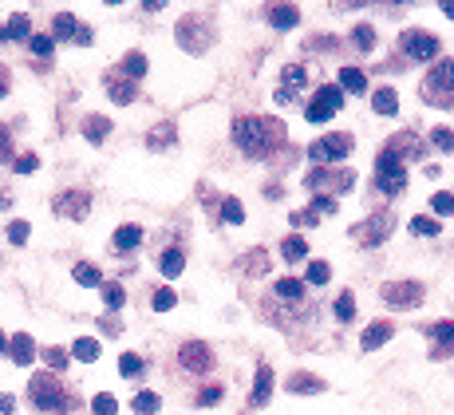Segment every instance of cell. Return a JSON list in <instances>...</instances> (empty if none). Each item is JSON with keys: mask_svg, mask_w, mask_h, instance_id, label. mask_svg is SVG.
<instances>
[{"mask_svg": "<svg viewBox=\"0 0 454 415\" xmlns=\"http://www.w3.org/2000/svg\"><path fill=\"white\" fill-rule=\"evenodd\" d=\"M0 352H8V340H4V333H0Z\"/></svg>", "mask_w": 454, "mask_h": 415, "instance_id": "55", "label": "cell"}, {"mask_svg": "<svg viewBox=\"0 0 454 415\" xmlns=\"http://www.w3.org/2000/svg\"><path fill=\"white\" fill-rule=\"evenodd\" d=\"M340 107H344V91L340 87H320L316 99L308 103V123H328Z\"/></svg>", "mask_w": 454, "mask_h": 415, "instance_id": "4", "label": "cell"}, {"mask_svg": "<svg viewBox=\"0 0 454 415\" xmlns=\"http://www.w3.org/2000/svg\"><path fill=\"white\" fill-rule=\"evenodd\" d=\"M8 348H12V360H16L20 368H28L32 360H36V344H32L28 333H16L12 340H8Z\"/></svg>", "mask_w": 454, "mask_h": 415, "instance_id": "12", "label": "cell"}, {"mask_svg": "<svg viewBox=\"0 0 454 415\" xmlns=\"http://www.w3.org/2000/svg\"><path fill=\"white\" fill-rule=\"evenodd\" d=\"M158 269L166 273V277H178V273L186 269V257H182V249H166V254L158 257Z\"/></svg>", "mask_w": 454, "mask_h": 415, "instance_id": "23", "label": "cell"}, {"mask_svg": "<svg viewBox=\"0 0 454 415\" xmlns=\"http://www.w3.org/2000/svg\"><path fill=\"white\" fill-rule=\"evenodd\" d=\"M328 277H332V269L324 261H313V265H308V281H313V285H324Z\"/></svg>", "mask_w": 454, "mask_h": 415, "instance_id": "41", "label": "cell"}, {"mask_svg": "<svg viewBox=\"0 0 454 415\" xmlns=\"http://www.w3.org/2000/svg\"><path fill=\"white\" fill-rule=\"evenodd\" d=\"M4 91H8V80H4V71H0V96H4Z\"/></svg>", "mask_w": 454, "mask_h": 415, "instance_id": "53", "label": "cell"}, {"mask_svg": "<svg viewBox=\"0 0 454 415\" xmlns=\"http://www.w3.org/2000/svg\"><path fill=\"white\" fill-rule=\"evenodd\" d=\"M431 143L439 146V150H446V155H451V150H454V131L439 127V131H435V135H431Z\"/></svg>", "mask_w": 454, "mask_h": 415, "instance_id": "40", "label": "cell"}, {"mask_svg": "<svg viewBox=\"0 0 454 415\" xmlns=\"http://www.w3.org/2000/svg\"><path fill=\"white\" fill-rule=\"evenodd\" d=\"M293 222H297V225H313L316 214H313V210H300V214H293Z\"/></svg>", "mask_w": 454, "mask_h": 415, "instance_id": "51", "label": "cell"}, {"mask_svg": "<svg viewBox=\"0 0 454 415\" xmlns=\"http://www.w3.org/2000/svg\"><path fill=\"white\" fill-rule=\"evenodd\" d=\"M32 399H36L40 412H52V415L67 412V396H63L60 388H56V380H47V376H36V380H32Z\"/></svg>", "mask_w": 454, "mask_h": 415, "instance_id": "3", "label": "cell"}, {"mask_svg": "<svg viewBox=\"0 0 454 415\" xmlns=\"http://www.w3.org/2000/svg\"><path fill=\"white\" fill-rule=\"evenodd\" d=\"M28 44H32L36 56H52V48H56V40H52V36H32Z\"/></svg>", "mask_w": 454, "mask_h": 415, "instance_id": "44", "label": "cell"}, {"mask_svg": "<svg viewBox=\"0 0 454 415\" xmlns=\"http://www.w3.org/2000/svg\"><path fill=\"white\" fill-rule=\"evenodd\" d=\"M372 107H376L379 115H395L399 111V96H395V87H387V83L376 87V91H372Z\"/></svg>", "mask_w": 454, "mask_h": 415, "instance_id": "14", "label": "cell"}, {"mask_svg": "<svg viewBox=\"0 0 454 415\" xmlns=\"http://www.w3.org/2000/svg\"><path fill=\"white\" fill-rule=\"evenodd\" d=\"M139 241H142V229H139V225H119V229H115V249H119V254L139 249Z\"/></svg>", "mask_w": 454, "mask_h": 415, "instance_id": "17", "label": "cell"}, {"mask_svg": "<svg viewBox=\"0 0 454 415\" xmlns=\"http://www.w3.org/2000/svg\"><path fill=\"white\" fill-rule=\"evenodd\" d=\"M103 301H107L111 309H123V304H126V293H123V285H103Z\"/></svg>", "mask_w": 454, "mask_h": 415, "instance_id": "36", "label": "cell"}, {"mask_svg": "<svg viewBox=\"0 0 454 415\" xmlns=\"http://www.w3.org/2000/svg\"><path fill=\"white\" fill-rule=\"evenodd\" d=\"M288 392H297V396H316V392H324V380H316L308 372H297V376H288Z\"/></svg>", "mask_w": 454, "mask_h": 415, "instance_id": "16", "label": "cell"}, {"mask_svg": "<svg viewBox=\"0 0 454 415\" xmlns=\"http://www.w3.org/2000/svg\"><path fill=\"white\" fill-rule=\"evenodd\" d=\"M119 372H123L126 380H135V376L142 372V360L135 356V352H123V356H119Z\"/></svg>", "mask_w": 454, "mask_h": 415, "instance_id": "30", "label": "cell"}, {"mask_svg": "<svg viewBox=\"0 0 454 415\" xmlns=\"http://www.w3.org/2000/svg\"><path fill=\"white\" fill-rule=\"evenodd\" d=\"M431 210H435V214H451V210H454V198L446 190H439L435 198H431Z\"/></svg>", "mask_w": 454, "mask_h": 415, "instance_id": "43", "label": "cell"}, {"mask_svg": "<svg viewBox=\"0 0 454 415\" xmlns=\"http://www.w3.org/2000/svg\"><path fill=\"white\" fill-rule=\"evenodd\" d=\"M174 304H178L174 289H158V293H155V309H158V313H166V309H174Z\"/></svg>", "mask_w": 454, "mask_h": 415, "instance_id": "42", "label": "cell"}, {"mask_svg": "<svg viewBox=\"0 0 454 415\" xmlns=\"http://www.w3.org/2000/svg\"><path fill=\"white\" fill-rule=\"evenodd\" d=\"M111 99H115V103H130V99H135V87L123 83V80H115L111 83Z\"/></svg>", "mask_w": 454, "mask_h": 415, "instance_id": "37", "label": "cell"}, {"mask_svg": "<svg viewBox=\"0 0 454 415\" xmlns=\"http://www.w3.org/2000/svg\"><path fill=\"white\" fill-rule=\"evenodd\" d=\"M28 16H12L8 24H0V40H32L28 36Z\"/></svg>", "mask_w": 454, "mask_h": 415, "instance_id": "21", "label": "cell"}, {"mask_svg": "<svg viewBox=\"0 0 454 415\" xmlns=\"http://www.w3.org/2000/svg\"><path fill=\"white\" fill-rule=\"evenodd\" d=\"M427 91H454V60H439L431 80H427Z\"/></svg>", "mask_w": 454, "mask_h": 415, "instance_id": "11", "label": "cell"}, {"mask_svg": "<svg viewBox=\"0 0 454 415\" xmlns=\"http://www.w3.org/2000/svg\"><path fill=\"white\" fill-rule=\"evenodd\" d=\"M12 166H16V175H32V170L40 166V159H36V155H20V159H16Z\"/></svg>", "mask_w": 454, "mask_h": 415, "instance_id": "45", "label": "cell"}, {"mask_svg": "<svg viewBox=\"0 0 454 415\" xmlns=\"http://www.w3.org/2000/svg\"><path fill=\"white\" fill-rule=\"evenodd\" d=\"M79 28H83V24H76L71 16H56V36H60V40H71V36H79Z\"/></svg>", "mask_w": 454, "mask_h": 415, "instance_id": "34", "label": "cell"}, {"mask_svg": "<svg viewBox=\"0 0 454 415\" xmlns=\"http://www.w3.org/2000/svg\"><path fill=\"white\" fill-rule=\"evenodd\" d=\"M8 155H12V143H8V131L0 127V162L8 159Z\"/></svg>", "mask_w": 454, "mask_h": 415, "instance_id": "49", "label": "cell"}, {"mask_svg": "<svg viewBox=\"0 0 454 415\" xmlns=\"http://www.w3.org/2000/svg\"><path fill=\"white\" fill-rule=\"evenodd\" d=\"M8 238H12V245H24L28 241V222H12L8 225Z\"/></svg>", "mask_w": 454, "mask_h": 415, "instance_id": "46", "label": "cell"}, {"mask_svg": "<svg viewBox=\"0 0 454 415\" xmlns=\"http://www.w3.org/2000/svg\"><path fill=\"white\" fill-rule=\"evenodd\" d=\"M442 12H446V16L454 20V4H442Z\"/></svg>", "mask_w": 454, "mask_h": 415, "instance_id": "54", "label": "cell"}, {"mask_svg": "<svg viewBox=\"0 0 454 415\" xmlns=\"http://www.w3.org/2000/svg\"><path fill=\"white\" fill-rule=\"evenodd\" d=\"M387 340H391V324H387V320H376V324H367V328H363V336H360L363 352H376V348H383Z\"/></svg>", "mask_w": 454, "mask_h": 415, "instance_id": "10", "label": "cell"}, {"mask_svg": "<svg viewBox=\"0 0 454 415\" xmlns=\"http://www.w3.org/2000/svg\"><path fill=\"white\" fill-rule=\"evenodd\" d=\"M336 317H340V320L356 317V301H352V293H340V297H336Z\"/></svg>", "mask_w": 454, "mask_h": 415, "instance_id": "35", "label": "cell"}, {"mask_svg": "<svg viewBox=\"0 0 454 415\" xmlns=\"http://www.w3.org/2000/svg\"><path fill=\"white\" fill-rule=\"evenodd\" d=\"M47 364L63 368V364H67V352H63V348H47Z\"/></svg>", "mask_w": 454, "mask_h": 415, "instance_id": "47", "label": "cell"}, {"mask_svg": "<svg viewBox=\"0 0 454 415\" xmlns=\"http://www.w3.org/2000/svg\"><path fill=\"white\" fill-rule=\"evenodd\" d=\"M403 52H407L411 60H435L439 56V40L423 36V32H407L403 36Z\"/></svg>", "mask_w": 454, "mask_h": 415, "instance_id": "7", "label": "cell"}, {"mask_svg": "<svg viewBox=\"0 0 454 415\" xmlns=\"http://www.w3.org/2000/svg\"><path fill=\"white\" fill-rule=\"evenodd\" d=\"M71 277H76V281H79V285H83V289H95V285H103V273L95 269L91 261H79L76 269H71Z\"/></svg>", "mask_w": 454, "mask_h": 415, "instance_id": "22", "label": "cell"}, {"mask_svg": "<svg viewBox=\"0 0 454 415\" xmlns=\"http://www.w3.org/2000/svg\"><path fill=\"white\" fill-rule=\"evenodd\" d=\"M218 399H221V388H205L198 403H202V407H209V403H218Z\"/></svg>", "mask_w": 454, "mask_h": 415, "instance_id": "48", "label": "cell"}, {"mask_svg": "<svg viewBox=\"0 0 454 415\" xmlns=\"http://www.w3.org/2000/svg\"><path fill=\"white\" fill-rule=\"evenodd\" d=\"M411 234H423V238H439V222H435V218H411Z\"/></svg>", "mask_w": 454, "mask_h": 415, "instance_id": "33", "label": "cell"}, {"mask_svg": "<svg viewBox=\"0 0 454 415\" xmlns=\"http://www.w3.org/2000/svg\"><path fill=\"white\" fill-rule=\"evenodd\" d=\"M123 71L126 76H142V71H146V56H142V52H130L126 64H123Z\"/></svg>", "mask_w": 454, "mask_h": 415, "instance_id": "38", "label": "cell"}, {"mask_svg": "<svg viewBox=\"0 0 454 415\" xmlns=\"http://www.w3.org/2000/svg\"><path fill=\"white\" fill-rule=\"evenodd\" d=\"M332 210H336V202H332V198H316L313 214H332Z\"/></svg>", "mask_w": 454, "mask_h": 415, "instance_id": "50", "label": "cell"}, {"mask_svg": "<svg viewBox=\"0 0 454 415\" xmlns=\"http://www.w3.org/2000/svg\"><path fill=\"white\" fill-rule=\"evenodd\" d=\"M221 218H225L229 225H241V222H245V210H241V202H237V198H225V202H221Z\"/></svg>", "mask_w": 454, "mask_h": 415, "instance_id": "27", "label": "cell"}, {"mask_svg": "<svg viewBox=\"0 0 454 415\" xmlns=\"http://www.w3.org/2000/svg\"><path fill=\"white\" fill-rule=\"evenodd\" d=\"M281 257H284V261H304V257H308L304 238H297V234H293V238H284L281 241Z\"/></svg>", "mask_w": 454, "mask_h": 415, "instance_id": "25", "label": "cell"}, {"mask_svg": "<svg viewBox=\"0 0 454 415\" xmlns=\"http://www.w3.org/2000/svg\"><path fill=\"white\" fill-rule=\"evenodd\" d=\"M281 80H284V91H288V87H304V80H308V76H304V67H300V64H288L281 71Z\"/></svg>", "mask_w": 454, "mask_h": 415, "instance_id": "32", "label": "cell"}, {"mask_svg": "<svg viewBox=\"0 0 454 415\" xmlns=\"http://www.w3.org/2000/svg\"><path fill=\"white\" fill-rule=\"evenodd\" d=\"M269 396H273V372H269V368L261 364V368H257V380H253V403L261 407V403H265Z\"/></svg>", "mask_w": 454, "mask_h": 415, "instance_id": "19", "label": "cell"}, {"mask_svg": "<svg viewBox=\"0 0 454 415\" xmlns=\"http://www.w3.org/2000/svg\"><path fill=\"white\" fill-rule=\"evenodd\" d=\"M431 336H435L439 344H446V348H454V324H446V320H442V324H435V328H431Z\"/></svg>", "mask_w": 454, "mask_h": 415, "instance_id": "39", "label": "cell"}, {"mask_svg": "<svg viewBox=\"0 0 454 415\" xmlns=\"http://www.w3.org/2000/svg\"><path fill=\"white\" fill-rule=\"evenodd\" d=\"M379 297L387 304H419L423 301V285L419 281H387L379 289Z\"/></svg>", "mask_w": 454, "mask_h": 415, "instance_id": "6", "label": "cell"}, {"mask_svg": "<svg viewBox=\"0 0 454 415\" xmlns=\"http://www.w3.org/2000/svg\"><path fill=\"white\" fill-rule=\"evenodd\" d=\"M277 293H281L284 301H300V293H304V281H297V277H284V281H277Z\"/></svg>", "mask_w": 454, "mask_h": 415, "instance_id": "28", "label": "cell"}, {"mask_svg": "<svg viewBox=\"0 0 454 415\" xmlns=\"http://www.w3.org/2000/svg\"><path fill=\"white\" fill-rule=\"evenodd\" d=\"M182 364L194 368V372H205V368L214 364V356H209V348H202V344H186V348H182Z\"/></svg>", "mask_w": 454, "mask_h": 415, "instance_id": "15", "label": "cell"}, {"mask_svg": "<svg viewBox=\"0 0 454 415\" xmlns=\"http://www.w3.org/2000/svg\"><path fill=\"white\" fill-rule=\"evenodd\" d=\"M158 407H162V399H158L155 392H139V396H135V415H155Z\"/></svg>", "mask_w": 454, "mask_h": 415, "instance_id": "26", "label": "cell"}, {"mask_svg": "<svg viewBox=\"0 0 454 415\" xmlns=\"http://www.w3.org/2000/svg\"><path fill=\"white\" fill-rule=\"evenodd\" d=\"M71 352H76V360H83V364H95V360H99V340L79 336L76 344H71Z\"/></svg>", "mask_w": 454, "mask_h": 415, "instance_id": "24", "label": "cell"}, {"mask_svg": "<svg viewBox=\"0 0 454 415\" xmlns=\"http://www.w3.org/2000/svg\"><path fill=\"white\" fill-rule=\"evenodd\" d=\"M297 20H300V12L293 8V4H273V8H269V24H273V28H281V32H288Z\"/></svg>", "mask_w": 454, "mask_h": 415, "instance_id": "13", "label": "cell"}, {"mask_svg": "<svg viewBox=\"0 0 454 415\" xmlns=\"http://www.w3.org/2000/svg\"><path fill=\"white\" fill-rule=\"evenodd\" d=\"M376 182H379V190L383 194H399L403 186H407V170H403V159L395 155L391 146L379 155L376 162Z\"/></svg>", "mask_w": 454, "mask_h": 415, "instance_id": "2", "label": "cell"}, {"mask_svg": "<svg viewBox=\"0 0 454 415\" xmlns=\"http://www.w3.org/2000/svg\"><path fill=\"white\" fill-rule=\"evenodd\" d=\"M277 119H253V115H245V119H237L234 123V143L241 146V150H249L253 159H261V155H269V146L277 143Z\"/></svg>", "mask_w": 454, "mask_h": 415, "instance_id": "1", "label": "cell"}, {"mask_svg": "<svg viewBox=\"0 0 454 415\" xmlns=\"http://www.w3.org/2000/svg\"><path fill=\"white\" fill-rule=\"evenodd\" d=\"M91 412L95 415H115V412H119V403H115V396H111V392H99V396L91 399Z\"/></svg>", "mask_w": 454, "mask_h": 415, "instance_id": "29", "label": "cell"}, {"mask_svg": "<svg viewBox=\"0 0 454 415\" xmlns=\"http://www.w3.org/2000/svg\"><path fill=\"white\" fill-rule=\"evenodd\" d=\"M0 415H16V399L12 396H0Z\"/></svg>", "mask_w": 454, "mask_h": 415, "instance_id": "52", "label": "cell"}, {"mask_svg": "<svg viewBox=\"0 0 454 415\" xmlns=\"http://www.w3.org/2000/svg\"><path fill=\"white\" fill-rule=\"evenodd\" d=\"M83 135L91 139V143H103L111 135V119H103V115H87L83 119Z\"/></svg>", "mask_w": 454, "mask_h": 415, "instance_id": "18", "label": "cell"}, {"mask_svg": "<svg viewBox=\"0 0 454 415\" xmlns=\"http://www.w3.org/2000/svg\"><path fill=\"white\" fill-rule=\"evenodd\" d=\"M387 234H391V218H387V214H376L367 225H356V229H352V238L363 241V245H379Z\"/></svg>", "mask_w": 454, "mask_h": 415, "instance_id": "8", "label": "cell"}, {"mask_svg": "<svg viewBox=\"0 0 454 415\" xmlns=\"http://www.w3.org/2000/svg\"><path fill=\"white\" fill-rule=\"evenodd\" d=\"M348 150H352V139H348V135H324V139H316V143L308 146L313 162H340Z\"/></svg>", "mask_w": 454, "mask_h": 415, "instance_id": "5", "label": "cell"}, {"mask_svg": "<svg viewBox=\"0 0 454 415\" xmlns=\"http://www.w3.org/2000/svg\"><path fill=\"white\" fill-rule=\"evenodd\" d=\"M87 210H91V198H87V194H60V198H56V214H60V218L83 222Z\"/></svg>", "mask_w": 454, "mask_h": 415, "instance_id": "9", "label": "cell"}, {"mask_svg": "<svg viewBox=\"0 0 454 415\" xmlns=\"http://www.w3.org/2000/svg\"><path fill=\"white\" fill-rule=\"evenodd\" d=\"M340 91H356V96L367 91V76H363L360 67H344L340 71Z\"/></svg>", "mask_w": 454, "mask_h": 415, "instance_id": "20", "label": "cell"}, {"mask_svg": "<svg viewBox=\"0 0 454 415\" xmlns=\"http://www.w3.org/2000/svg\"><path fill=\"white\" fill-rule=\"evenodd\" d=\"M352 40H356V48L360 52H372L376 48V32H372V24H360V28L352 32Z\"/></svg>", "mask_w": 454, "mask_h": 415, "instance_id": "31", "label": "cell"}]
</instances>
